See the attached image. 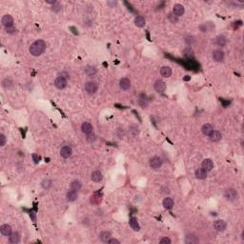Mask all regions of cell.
Wrapping results in <instances>:
<instances>
[{
  "mask_svg": "<svg viewBox=\"0 0 244 244\" xmlns=\"http://www.w3.org/2000/svg\"><path fill=\"white\" fill-rule=\"evenodd\" d=\"M202 169H204L206 172H210L213 170L214 168V162L210 158H206L203 160V162L201 164Z\"/></svg>",
  "mask_w": 244,
  "mask_h": 244,
  "instance_id": "obj_9",
  "label": "cell"
},
{
  "mask_svg": "<svg viewBox=\"0 0 244 244\" xmlns=\"http://www.w3.org/2000/svg\"><path fill=\"white\" fill-rule=\"evenodd\" d=\"M130 226H131V228L133 231H139V229H140L139 224L137 222V219L135 217H132V218L130 219Z\"/></svg>",
  "mask_w": 244,
  "mask_h": 244,
  "instance_id": "obj_26",
  "label": "cell"
},
{
  "mask_svg": "<svg viewBox=\"0 0 244 244\" xmlns=\"http://www.w3.org/2000/svg\"><path fill=\"white\" fill-rule=\"evenodd\" d=\"M208 136L212 142H217V141H219L221 139V137H222L221 136V133L218 131H215V130H214Z\"/></svg>",
  "mask_w": 244,
  "mask_h": 244,
  "instance_id": "obj_14",
  "label": "cell"
},
{
  "mask_svg": "<svg viewBox=\"0 0 244 244\" xmlns=\"http://www.w3.org/2000/svg\"><path fill=\"white\" fill-rule=\"evenodd\" d=\"M98 86L94 81H89L85 84V91L89 94H94L97 92Z\"/></svg>",
  "mask_w": 244,
  "mask_h": 244,
  "instance_id": "obj_2",
  "label": "cell"
},
{
  "mask_svg": "<svg viewBox=\"0 0 244 244\" xmlns=\"http://www.w3.org/2000/svg\"><path fill=\"white\" fill-rule=\"evenodd\" d=\"M71 189L72 190H74V191H79L80 189H81V183H80V181L78 180H74L72 183H71Z\"/></svg>",
  "mask_w": 244,
  "mask_h": 244,
  "instance_id": "obj_29",
  "label": "cell"
},
{
  "mask_svg": "<svg viewBox=\"0 0 244 244\" xmlns=\"http://www.w3.org/2000/svg\"><path fill=\"white\" fill-rule=\"evenodd\" d=\"M85 72H86V74H88V75H90V76H93L94 74H96V69H95L94 67H87V69L85 70Z\"/></svg>",
  "mask_w": 244,
  "mask_h": 244,
  "instance_id": "obj_30",
  "label": "cell"
},
{
  "mask_svg": "<svg viewBox=\"0 0 244 244\" xmlns=\"http://www.w3.org/2000/svg\"><path fill=\"white\" fill-rule=\"evenodd\" d=\"M196 177L198 179H205L207 177V172L202 168H199L196 171Z\"/></svg>",
  "mask_w": 244,
  "mask_h": 244,
  "instance_id": "obj_23",
  "label": "cell"
},
{
  "mask_svg": "<svg viewBox=\"0 0 244 244\" xmlns=\"http://www.w3.org/2000/svg\"><path fill=\"white\" fill-rule=\"evenodd\" d=\"M33 158L34 160V163H38V162H39V156H38L37 155L33 154Z\"/></svg>",
  "mask_w": 244,
  "mask_h": 244,
  "instance_id": "obj_39",
  "label": "cell"
},
{
  "mask_svg": "<svg viewBox=\"0 0 244 244\" xmlns=\"http://www.w3.org/2000/svg\"><path fill=\"white\" fill-rule=\"evenodd\" d=\"M119 86L122 90H129L130 87H131V81H130V79H128L127 77H123L120 79L119 81Z\"/></svg>",
  "mask_w": 244,
  "mask_h": 244,
  "instance_id": "obj_13",
  "label": "cell"
},
{
  "mask_svg": "<svg viewBox=\"0 0 244 244\" xmlns=\"http://www.w3.org/2000/svg\"><path fill=\"white\" fill-rule=\"evenodd\" d=\"M55 86L57 88V89H59V90L64 89V88L67 86V80H66V78H64L63 76H59V77H57L55 79Z\"/></svg>",
  "mask_w": 244,
  "mask_h": 244,
  "instance_id": "obj_6",
  "label": "cell"
},
{
  "mask_svg": "<svg viewBox=\"0 0 244 244\" xmlns=\"http://www.w3.org/2000/svg\"><path fill=\"white\" fill-rule=\"evenodd\" d=\"M46 49V43L43 40H36L30 45V52L33 56H39L40 55L44 52Z\"/></svg>",
  "mask_w": 244,
  "mask_h": 244,
  "instance_id": "obj_1",
  "label": "cell"
},
{
  "mask_svg": "<svg viewBox=\"0 0 244 244\" xmlns=\"http://www.w3.org/2000/svg\"><path fill=\"white\" fill-rule=\"evenodd\" d=\"M185 41H186V43L188 44V45L192 46L193 44L196 43V38H194V36H187L185 38Z\"/></svg>",
  "mask_w": 244,
  "mask_h": 244,
  "instance_id": "obj_32",
  "label": "cell"
},
{
  "mask_svg": "<svg viewBox=\"0 0 244 244\" xmlns=\"http://www.w3.org/2000/svg\"><path fill=\"white\" fill-rule=\"evenodd\" d=\"M81 130L84 133L88 135V133H93V126H92V124L89 123V122H84V123L81 125Z\"/></svg>",
  "mask_w": 244,
  "mask_h": 244,
  "instance_id": "obj_18",
  "label": "cell"
},
{
  "mask_svg": "<svg viewBox=\"0 0 244 244\" xmlns=\"http://www.w3.org/2000/svg\"><path fill=\"white\" fill-rule=\"evenodd\" d=\"M154 88H155V92L161 94L166 90V83L164 81H162V80H157V81H155Z\"/></svg>",
  "mask_w": 244,
  "mask_h": 244,
  "instance_id": "obj_7",
  "label": "cell"
},
{
  "mask_svg": "<svg viewBox=\"0 0 244 244\" xmlns=\"http://www.w3.org/2000/svg\"><path fill=\"white\" fill-rule=\"evenodd\" d=\"M185 242L187 244H196L199 242V239L194 235H187L185 238Z\"/></svg>",
  "mask_w": 244,
  "mask_h": 244,
  "instance_id": "obj_17",
  "label": "cell"
},
{
  "mask_svg": "<svg viewBox=\"0 0 244 244\" xmlns=\"http://www.w3.org/2000/svg\"><path fill=\"white\" fill-rule=\"evenodd\" d=\"M214 227H215V229L216 231L223 232L225 229H226L227 225H226V222L223 221V220H216V222L214 223Z\"/></svg>",
  "mask_w": 244,
  "mask_h": 244,
  "instance_id": "obj_12",
  "label": "cell"
},
{
  "mask_svg": "<svg viewBox=\"0 0 244 244\" xmlns=\"http://www.w3.org/2000/svg\"><path fill=\"white\" fill-rule=\"evenodd\" d=\"M224 196L227 200L233 201V200H235V199L238 198V193H236V191L235 189L229 188V189H227L226 191H225Z\"/></svg>",
  "mask_w": 244,
  "mask_h": 244,
  "instance_id": "obj_3",
  "label": "cell"
},
{
  "mask_svg": "<svg viewBox=\"0 0 244 244\" xmlns=\"http://www.w3.org/2000/svg\"><path fill=\"white\" fill-rule=\"evenodd\" d=\"M5 143H6V136L3 133H1L0 135V146H4Z\"/></svg>",
  "mask_w": 244,
  "mask_h": 244,
  "instance_id": "obj_37",
  "label": "cell"
},
{
  "mask_svg": "<svg viewBox=\"0 0 244 244\" xmlns=\"http://www.w3.org/2000/svg\"><path fill=\"white\" fill-rule=\"evenodd\" d=\"M5 30H6V33H11V34H13V33H16V29L14 28V27L13 26V27H9V28H5Z\"/></svg>",
  "mask_w": 244,
  "mask_h": 244,
  "instance_id": "obj_35",
  "label": "cell"
},
{
  "mask_svg": "<svg viewBox=\"0 0 244 244\" xmlns=\"http://www.w3.org/2000/svg\"><path fill=\"white\" fill-rule=\"evenodd\" d=\"M95 139H96V136H95V135L94 133H88L87 135V137H86V140L88 141L89 143H93L95 141Z\"/></svg>",
  "mask_w": 244,
  "mask_h": 244,
  "instance_id": "obj_31",
  "label": "cell"
},
{
  "mask_svg": "<svg viewBox=\"0 0 244 244\" xmlns=\"http://www.w3.org/2000/svg\"><path fill=\"white\" fill-rule=\"evenodd\" d=\"M160 74H161L163 77H170L172 75V69L168 66H163L161 69H160Z\"/></svg>",
  "mask_w": 244,
  "mask_h": 244,
  "instance_id": "obj_19",
  "label": "cell"
},
{
  "mask_svg": "<svg viewBox=\"0 0 244 244\" xmlns=\"http://www.w3.org/2000/svg\"><path fill=\"white\" fill-rule=\"evenodd\" d=\"M161 244H171L172 242V240L169 238H163L160 239V241H159Z\"/></svg>",
  "mask_w": 244,
  "mask_h": 244,
  "instance_id": "obj_36",
  "label": "cell"
},
{
  "mask_svg": "<svg viewBox=\"0 0 244 244\" xmlns=\"http://www.w3.org/2000/svg\"><path fill=\"white\" fill-rule=\"evenodd\" d=\"M108 243H109V244H119L120 241H119V240L116 239V238H110L109 241H108Z\"/></svg>",
  "mask_w": 244,
  "mask_h": 244,
  "instance_id": "obj_38",
  "label": "cell"
},
{
  "mask_svg": "<svg viewBox=\"0 0 244 244\" xmlns=\"http://www.w3.org/2000/svg\"><path fill=\"white\" fill-rule=\"evenodd\" d=\"M145 23H146V21H145V18L143 16H141V15H138V16H136L135 18V24L136 27H139V28H141V27H143L145 25Z\"/></svg>",
  "mask_w": 244,
  "mask_h": 244,
  "instance_id": "obj_27",
  "label": "cell"
},
{
  "mask_svg": "<svg viewBox=\"0 0 244 244\" xmlns=\"http://www.w3.org/2000/svg\"><path fill=\"white\" fill-rule=\"evenodd\" d=\"M51 185H52V181L49 180V179H46V180L42 182V186H43V188H45V189H49L50 187H51Z\"/></svg>",
  "mask_w": 244,
  "mask_h": 244,
  "instance_id": "obj_34",
  "label": "cell"
},
{
  "mask_svg": "<svg viewBox=\"0 0 244 244\" xmlns=\"http://www.w3.org/2000/svg\"><path fill=\"white\" fill-rule=\"evenodd\" d=\"M1 23H2V25L5 27V28L13 27V18L10 14H5L2 17V19H1Z\"/></svg>",
  "mask_w": 244,
  "mask_h": 244,
  "instance_id": "obj_4",
  "label": "cell"
},
{
  "mask_svg": "<svg viewBox=\"0 0 244 244\" xmlns=\"http://www.w3.org/2000/svg\"><path fill=\"white\" fill-rule=\"evenodd\" d=\"M0 232H1V234L3 235H6V236H9L11 233H13V229L10 226V225L8 224H3L1 227H0Z\"/></svg>",
  "mask_w": 244,
  "mask_h": 244,
  "instance_id": "obj_15",
  "label": "cell"
},
{
  "mask_svg": "<svg viewBox=\"0 0 244 244\" xmlns=\"http://www.w3.org/2000/svg\"><path fill=\"white\" fill-rule=\"evenodd\" d=\"M213 131H214V127L211 124H209V123L204 124L203 126H202V128H201V132H202V133H203L204 135H209Z\"/></svg>",
  "mask_w": 244,
  "mask_h": 244,
  "instance_id": "obj_16",
  "label": "cell"
},
{
  "mask_svg": "<svg viewBox=\"0 0 244 244\" xmlns=\"http://www.w3.org/2000/svg\"><path fill=\"white\" fill-rule=\"evenodd\" d=\"M72 154V150L70 146H64L61 148L60 150V155L63 158H69Z\"/></svg>",
  "mask_w": 244,
  "mask_h": 244,
  "instance_id": "obj_8",
  "label": "cell"
},
{
  "mask_svg": "<svg viewBox=\"0 0 244 244\" xmlns=\"http://www.w3.org/2000/svg\"><path fill=\"white\" fill-rule=\"evenodd\" d=\"M9 239H10L11 243L16 244V243H18L19 241H20V235H19V234L16 232L11 233V234L9 235Z\"/></svg>",
  "mask_w": 244,
  "mask_h": 244,
  "instance_id": "obj_20",
  "label": "cell"
},
{
  "mask_svg": "<svg viewBox=\"0 0 244 244\" xmlns=\"http://www.w3.org/2000/svg\"><path fill=\"white\" fill-rule=\"evenodd\" d=\"M162 165V160L158 156H154V157H152L150 159V167L152 169H159L160 167Z\"/></svg>",
  "mask_w": 244,
  "mask_h": 244,
  "instance_id": "obj_5",
  "label": "cell"
},
{
  "mask_svg": "<svg viewBox=\"0 0 244 244\" xmlns=\"http://www.w3.org/2000/svg\"><path fill=\"white\" fill-rule=\"evenodd\" d=\"M11 86H13V82L10 79H5L3 81V87L6 88V89H10Z\"/></svg>",
  "mask_w": 244,
  "mask_h": 244,
  "instance_id": "obj_33",
  "label": "cell"
},
{
  "mask_svg": "<svg viewBox=\"0 0 244 244\" xmlns=\"http://www.w3.org/2000/svg\"><path fill=\"white\" fill-rule=\"evenodd\" d=\"M92 180H94V182H99L102 180L103 175L100 171H94L93 174H92Z\"/></svg>",
  "mask_w": 244,
  "mask_h": 244,
  "instance_id": "obj_21",
  "label": "cell"
},
{
  "mask_svg": "<svg viewBox=\"0 0 244 244\" xmlns=\"http://www.w3.org/2000/svg\"><path fill=\"white\" fill-rule=\"evenodd\" d=\"M163 206L165 209H172L174 207V200L171 197H166L163 200Z\"/></svg>",
  "mask_w": 244,
  "mask_h": 244,
  "instance_id": "obj_25",
  "label": "cell"
},
{
  "mask_svg": "<svg viewBox=\"0 0 244 244\" xmlns=\"http://www.w3.org/2000/svg\"><path fill=\"white\" fill-rule=\"evenodd\" d=\"M213 58L216 62H222L224 59V52L219 50H216L213 52Z\"/></svg>",
  "mask_w": 244,
  "mask_h": 244,
  "instance_id": "obj_11",
  "label": "cell"
},
{
  "mask_svg": "<svg viewBox=\"0 0 244 244\" xmlns=\"http://www.w3.org/2000/svg\"><path fill=\"white\" fill-rule=\"evenodd\" d=\"M99 238L102 242H108L109 239L111 238V234L110 232L108 231H103L100 233V235H99Z\"/></svg>",
  "mask_w": 244,
  "mask_h": 244,
  "instance_id": "obj_24",
  "label": "cell"
},
{
  "mask_svg": "<svg viewBox=\"0 0 244 244\" xmlns=\"http://www.w3.org/2000/svg\"><path fill=\"white\" fill-rule=\"evenodd\" d=\"M216 43L217 46H219V47H225V45L227 43V40L225 36L223 35H219L216 37Z\"/></svg>",
  "mask_w": 244,
  "mask_h": 244,
  "instance_id": "obj_28",
  "label": "cell"
},
{
  "mask_svg": "<svg viewBox=\"0 0 244 244\" xmlns=\"http://www.w3.org/2000/svg\"><path fill=\"white\" fill-rule=\"evenodd\" d=\"M66 198H67V200L70 201V202L76 200V198H77V193H76V191H74V190L69 191V192L67 193Z\"/></svg>",
  "mask_w": 244,
  "mask_h": 244,
  "instance_id": "obj_22",
  "label": "cell"
},
{
  "mask_svg": "<svg viewBox=\"0 0 244 244\" xmlns=\"http://www.w3.org/2000/svg\"><path fill=\"white\" fill-rule=\"evenodd\" d=\"M185 9L181 4H175L174 6L173 9V13L175 15V16H181V15L184 13Z\"/></svg>",
  "mask_w": 244,
  "mask_h": 244,
  "instance_id": "obj_10",
  "label": "cell"
},
{
  "mask_svg": "<svg viewBox=\"0 0 244 244\" xmlns=\"http://www.w3.org/2000/svg\"><path fill=\"white\" fill-rule=\"evenodd\" d=\"M107 4H108V5H116V2H113V3H111V2H108V3H107Z\"/></svg>",
  "mask_w": 244,
  "mask_h": 244,
  "instance_id": "obj_40",
  "label": "cell"
}]
</instances>
